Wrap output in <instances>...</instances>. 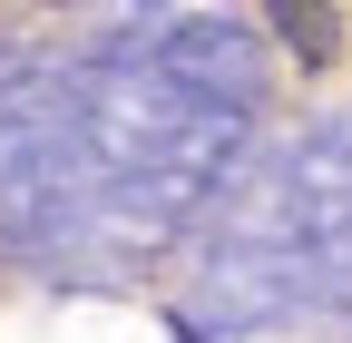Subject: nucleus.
<instances>
[{"instance_id":"obj_1","label":"nucleus","mask_w":352,"mask_h":343,"mask_svg":"<svg viewBox=\"0 0 352 343\" xmlns=\"http://www.w3.org/2000/svg\"><path fill=\"white\" fill-rule=\"evenodd\" d=\"M274 30L294 39L303 59H333V50H342V20H333V10H274Z\"/></svg>"}]
</instances>
